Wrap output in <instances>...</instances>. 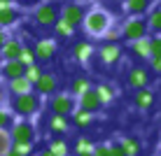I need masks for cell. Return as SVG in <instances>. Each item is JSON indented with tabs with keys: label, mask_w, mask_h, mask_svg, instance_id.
<instances>
[{
	"label": "cell",
	"mask_w": 161,
	"mask_h": 156,
	"mask_svg": "<svg viewBox=\"0 0 161 156\" xmlns=\"http://www.w3.org/2000/svg\"><path fill=\"white\" fill-rule=\"evenodd\" d=\"M82 28H84V33L89 37H103L105 33L112 28V14L101 9V7H91V9H86V14H84Z\"/></svg>",
	"instance_id": "cell-1"
},
{
	"label": "cell",
	"mask_w": 161,
	"mask_h": 156,
	"mask_svg": "<svg viewBox=\"0 0 161 156\" xmlns=\"http://www.w3.org/2000/svg\"><path fill=\"white\" fill-rule=\"evenodd\" d=\"M40 107H42V98L37 96L35 91L9 98V112L14 116H19V119H31V116H35L40 112Z\"/></svg>",
	"instance_id": "cell-2"
},
{
	"label": "cell",
	"mask_w": 161,
	"mask_h": 156,
	"mask_svg": "<svg viewBox=\"0 0 161 156\" xmlns=\"http://www.w3.org/2000/svg\"><path fill=\"white\" fill-rule=\"evenodd\" d=\"M33 19H35L37 26H42V28H54V24L61 19V9L56 3H49V0H44L35 7V12H33Z\"/></svg>",
	"instance_id": "cell-3"
},
{
	"label": "cell",
	"mask_w": 161,
	"mask_h": 156,
	"mask_svg": "<svg viewBox=\"0 0 161 156\" xmlns=\"http://www.w3.org/2000/svg\"><path fill=\"white\" fill-rule=\"evenodd\" d=\"M147 19H142V16H129V19L124 21V26H121V37L129 42H136L140 40V37H147Z\"/></svg>",
	"instance_id": "cell-4"
},
{
	"label": "cell",
	"mask_w": 161,
	"mask_h": 156,
	"mask_svg": "<svg viewBox=\"0 0 161 156\" xmlns=\"http://www.w3.org/2000/svg\"><path fill=\"white\" fill-rule=\"evenodd\" d=\"M9 140H12V144H16V142L33 144L35 142V126L31 124V119H16L12 128H9Z\"/></svg>",
	"instance_id": "cell-5"
},
{
	"label": "cell",
	"mask_w": 161,
	"mask_h": 156,
	"mask_svg": "<svg viewBox=\"0 0 161 156\" xmlns=\"http://www.w3.org/2000/svg\"><path fill=\"white\" fill-rule=\"evenodd\" d=\"M49 107H52V114H61V116H68L73 114L77 110V98L70 96L68 91L63 93H54L52 98H49Z\"/></svg>",
	"instance_id": "cell-6"
},
{
	"label": "cell",
	"mask_w": 161,
	"mask_h": 156,
	"mask_svg": "<svg viewBox=\"0 0 161 156\" xmlns=\"http://www.w3.org/2000/svg\"><path fill=\"white\" fill-rule=\"evenodd\" d=\"M84 14H86V9L82 7V5H75V3H65L63 7H61V19L68 21L73 28H80V26H82Z\"/></svg>",
	"instance_id": "cell-7"
},
{
	"label": "cell",
	"mask_w": 161,
	"mask_h": 156,
	"mask_svg": "<svg viewBox=\"0 0 161 156\" xmlns=\"http://www.w3.org/2000/svg\"><path fill=\"white\" fill-rule=\"evenodd\" d=\"M58 89V82H56V77L52 75V72H42V77L35 82V86H33V91L37 93V96H47V98H52L54 93H58L56 91Z\"/></svg>",
	"instance_id": "cell-8"
},
{
	"label": "cell",
	"mask_w": 161,
	"mask_h": 156,
	"mask_svg": "<svg viewBox=\"0 0 161 156\" xmlns=\"http://www.w3.org/2000/svg\"><path fill=\"white\" fill-rule=\"evenodd\" d=\"M126 84H129L131 89H136V91L147 89V84H149V70L142 68V65L131 68V70H129V77H126Z\"/></svg>",
	"instance_id": "cell-9"
},
{
	"label": "cell",
	"mask_w": 161,
	"mask_h": 156,
	"mask_svg": "<svg viewBox=\"0 0 161 156\" xmlns=\"http://www.w3.org/2000/svg\"><path fill=\"white\" fill-rule=\"evenodd\" d=\"M47 131L52 133L54 137H65L70 131V121L68 116H61V114H49L47 116Z\"/></svg>",
	"instance_id": "cell-10"
},
{
	"label": "cell",
	"mask_w": 161,
	"mask_h": 156,
	"mask_svg": "<svg viewBox=\"0 0 161 156\" xmlns=\"http://www.w3.org/2000/svg\"><path fill=\"white\" fill-rule=\"evenodd\" d=\"M98 58H101V63H105V65H114L121 58V47L117 42H105L103 47L98 49Z\"/></svg>",
	"instance_id": "cell-11"
},
{
	"label": "cell",
	"mask_w": 161,
	"mask_h": 156,
	"mask_svg": "<svg viewBox=\"0 0 161 156\" xmlns=\"http://www.w3.org/2000/svg\"><path fill=\"white\" fill-rule=\"evenodd\" d=\"M24 70L26 68L19 63V61H3V63H0V77H3L5 84L16 79V77H24Z\"/></svg>",
	"instance_id": "cell-12"
},
{
	"label": "cell",
	"mask_w": 161,
	"mask_h": 156,
	"mask_svg": "<svg viewBox=\"0 0 161 156\" xmlns=\"http://www.w3.org/2000/svg\"><path fill=\"white\" fill-rule=\"evenodd\" d=\"M77 107L80 110H84V112H89V114H96V112H101V107H103V103L98 100V96H96V91H86L84 96H80L77 98Z\"/></svg>",
	"instance_id": "cell-13"
},
{
	"label": "cell",
	"mask_w": 161,
	"mask_h": 156,
	"mask_svg": "<svg viewBox=\"0 0 161 156\" xmlns=\"http://www.w3.org/2000/svg\"><path fill=\"white\" fill-rule=\"evenodd\" d=\"M21 49H24V42L19 40V37H7V42L0 47V56H3V61H16L21 54Z\"/></svg>",
	"instance_id": "cell-14"
},
{
	"label": "cell",
	"mask_w": 161,
	"mask_h": 156,
	"mask_svg": "<svg viewBox=\"0 0 161 156\" xmlns=\"http://www.w3.org/2000/svg\"><path fill=\"white\" fill-rule=\"evenodd\" d=\"M33 51H35V58L37 61H52L54 54H56V42L42 37V40H37V44L33 47Z\"/></svg>",
	"instance_id": "cell-15"
},
{
	"label": "cell",
	"mask_w": 161,
	"mask_h": 156,
	"mask_svg": "<svg viewBox=\"0 0 161 156\" xmlns=\"http://www.w3.org/2000/svg\"><path fill=\"white\" fill-rule=\"evenodd\" d=\"M129 51H131L138 61H149V58H152L149 35H147V37H140V40H136V42H129Z\"/></svg>",
	"instance_id": "cell-16"
},
{
	"label": "cell",
	"mask_w": 161,
	"mask_h": 156,
	"mask_svg": "<svg viewBox=\"0 0 161 156\" xmlns=\"http://www.w3.org/2000/svg\"><path fill=\"white\" fill-rule=\"evenodd\" d=\"M21 21V9L14 7V5H9V7H3L0 9V28H12Z\"/></svg>",
	"instance_id": "cell-17"
},
{
	"label": "cell",
	"mask_w": 161,
	"mask_h": 156,
	"mask_svg": "<svg viewBox=\"0 0 161 156\" xmlns=\"http://www.w3.org/2000/svg\"><path fill=\"white\" fill-rule=\"evenodd\" d=\"M121 7H124V12L131 14V16H142L145 12H149L152 0H124Z\"/></svg>",
	"instance_id": "cell-18"
},
{
	"label": "cell",
	"mask_w": 161,
	"mask_h": 156,
	"mask_svg": "<svg viewBox=\"0 0 161 156\" xmlns=\"http://www.w3.org/2000/svg\"><path fill=\"white\" fill-rule=\"evenodd\" d=\"M7 91H9V98L24 96V93H31V91H33V84L26 79V77H16V79L7 82Z\"/></svg>",
	"instance_id": "cell-19"
},
{
	"label": "cell",
	"mask_w": 161,
	"mask_h": 156,
	"mask_svg": "<svg viewBox=\"0 0 161 156\" xmlns=\"http://www.w3.org/2000/svg\"><path fill=\"white\" fill-rule=\"evenodd\" d=\"M119 144H121V149H124L126 156H140V152H142V142L138 140V137H133V135H124L119 140Z\"/></svg>",
	"instance_id": "cell-20"
},
{
	"label": "cell",
	"mask_w": 161,
	"mask_h": 156,
	"mask_svg": "<svg viewBox=\"0 0 161 156\" xmlns=\"http://www.w3.org/2000/svg\"><path fill=\"white\" fill-rule=\"evenodd\" d=\"M91 82L86 79V77H73V82H70V89H68V93L70 96H75V98H80V96H84L86 91H91Z\"/></svg>",
	"instance_id": "cell-21"
},
{
	"label": "cell",
	"mask_w": 161,
	"mask_h": 156,
	"mask_svg": "<svg viewBox=\"0 0 161 156\" xmlns=\"http://www.w3.org/2000/svg\"><path fill=\"white\" fill-rule=\"evenodd\" d=\"M47 149H49L54 156H70V149H73V147L68 144L65 137H52L49 144H47Z\"/></svg>",
	"instance_id": "cell-22"
},
{
	"label": "cell",
	"mask_w": 161,
	"mask_h": 156,
	"mask_svg": "<svg viewBox=\"0 0 161 156\" xmlns=\"http://www.w3.org/2000/svg\"><path fill=\"white\" fill-rule=\"evenodd\" d=\"M133 103H136L138 110H149L154 105V93L149 91V89H140V91H136V96H133Z\"/></svg>",
	"instance_id": "cell-23"
},
{
	"label": "cell",
	"mask_w": 161,
	"mask_h": 156,
	"mask_svg": "<svg viewBox=\"0 0 161 156\" xmlns=\"http://www.w3.org/2000/svg\"><path fill=\"white\" fill-rule=\"evenodd\" d=\"M91 54H93V47H91V44H89L86 40L75 42V47H73V56L80 61V63H86V61L91 58Z\"/></svg>",
	"instance_id": "cell-24"
},
{
	"label": "cell",
	"mask_w": 161,
	"mask_h": 156,
	"mask_svg": "<svg viewBox=\"0 0 161 156\" xmlns=\"http://www.w3.org/2000/svg\"><path fill=\"white\" fill-rule=\"evenodd\" d=\"M93 91H96V96H98V100H101L103 105L112 103V100H114V96H117L114 86H110V84H98V86H93Z\"/></svg>",
	"instance_id": "cell-25"
},
{
	"label": "cell",
	"mask_w": 161,
	"mask_h": 156,
	"mask_svg": "<svg viewBox=\"0 0 161 156\" xmlns=\"http://www.w3.org/2000/svg\"><path fill=\"white\" fill-rule=\"evenodd\" d=\"M147 28L154 33V35H161V5L154 7L152 12L147 14Z\"/></svg>",
	"instance_id": "cell-26"
},
{
	"label": "cell",
	"mask_w": 161,
	"mask_h": 156,
	"mask_svg": "<svg viewBox=\"0 0 161 156\" xmlns=\"http://www.w3.org/2000/svg\"><path fill=\"white\" fill-rule=\"evenodd\" d=\"M70 116H73V124L77 128H89L91 121H93V114H89V112H84V110H80V107H77Z\"/></svg>",
	"instance_id": "cell-27"
},
{
	"label": "cell",
	"mask_w": 161,
	"mask_h": 156,
	"mask_svg": "<svg viewBox=\"0 0 161 156\" xmlns=\"http://www.w3.org/2000/svg\"><path fill=\"white\" fill-rule=\"evenodd\" d=\"M93 147H96V144L89 140L86 135H82V137H77V140H75V147L73 149H75V154H91Z\"/></svg>",
	"instance_id": "cell-28"
},
{
	"label": "cell",
	"mask_w": 161,
	"mask_h": 156,
	"mask_svg": "<svg viewBox=\"0 0 161 156\" xmlns=\"http://www.w3.org/2000/svg\"><path fill=\"white\" fill-rule=\"evenodd\" d=\"M54 33H56L58 37H73V35H75V28L68 24V21L58 19L56 24H54Z\"/></svg>",
	"instance_id": "cell-29"
},
{
	"label": "cell",
	"mask_w": 161,
	"mask_h": 156,
	"mask_svg": "<svg viewBox=\"0 0 161 156\" xmlns=\"http://www.w3.org/2000/svg\"><path fill=\"white\" fill-rule=\"evenodd\" d=\"M19 61L24 68H28V65H33V63H37V58H35V51H33V47H26L24 44V49H21V54H19Z\"/></svg>",
	"instance_id": "cell-30"
},
{
	"label": "cell",
	"mask_w": 161,
	"mask_h": 156,
	"mask_svg": "<svg viewBox=\"0 0 161 156\" xmlns=\"http://www.w3.org/2000/svg\"><path fill=\"white\" fill-rule=\"evenodd\" d=\"M42 72H44V70H42V65H40V63H33V65H28V68L24 70V77L31 82L33 86H35V82L42 77Z\"/></svg>",
	"instance_id": "cell-31"
},
{
	"label": "cell",
	"mask_w": 161,
	"mask_h": 156,
	"mask_svg": "<svg viewBox=\"0 0 161 156\" xmlns=\"http://www.w3.org/2000/svg\"><path fill=\"white\" fill-rule=\"evenodd\" d=\"M14 114L9 112V107H0V131H7L9 133V128H12L14 124Z\"/></svg>",
	"instance_id": "cell-32"
},
{
	"label": "cell",
	"mask_w": 161,
	"mask_h": 156,
	"mask_svg": "<svg viewBox=\"0 0 161 156\" xmlns=\"http://www.w3.org/2000/svg\"><path fill=\"white\" fill-rule=\"evenodd\" d=\"M149 49H152V58L161 56V35H152L149 37Z\"/></svg>",
	"instance_id": "cell-33"
},
{
	"label": "cell",
	"mask_w": 161,
	"mask_h": 156,
	"mask_svg": "<svg viewBox=\"0 0 161 156\" xmlns=\"http://www.w3.org/2000/svg\"><path fill=\"white\" fill-rule=\"evenodd\" d=\"M9 149H14V152L21 154V156H31V154H33V144H28V142H16V144H12Z\"/></svg>",
	"instance_id": "cell-34"
},
{
	"label": "cell",
	"mask_w": 161,
	"mask_h": 156,
	"mask_svg": "<svg viewBox=\"0 0 161 156\" xmlns=\"http://www.w3.org/2000/svg\"><path fill=\"white\" fill-rule=\"evenodd\" d=\"M9 103V91H7V84L0 82V107H7Z\"/></svg>",
	"instance_id": "cell-35"
},
{
	"label": "cell",
	"mask_w": 161,
	"mask_h": 156,
	"mask_svg": "<svg viewBox=\"0 0 161 156\" xmlns=\"http://www.w3.org/2000/svg\"><path fill=\"white\" fill-rule=\"evenodd\" d=\"M108 147H110V156H126L119 142H108Z\"/></svg>",
	"instance_id": "cell-36"
},
{
	"label": "cell",
	"mask_w": 161,
	"mask_h": 156,
	"mask_svg": "<svg viewBox=\"0 0 161 156\" xmlns=\"http://www.w3.org/2000/svg\"><path fill=\"white\" fill-rule=\"evenodd\" d=\"M105 40H108V42H114V40H117V37H121V28H110L108 33H105Z\"/></svg>",
	"instance_id": "cell-37"
},
{
	"label": "cell",
	"mask_w": 161,
	"mask_h": 156,
	"mask_svg": "<svg viewBox=\"0 0 161 156\" xmlns=\"http://www.w3.org/2000/svg\"><path fill=\"white\" fill-rule=\"evenodd\" d=\"M93 156H110V147L108 144H96V147H93Z\"/></svg>",
	"instance_id": "cell-38"
},
{
	"label": "cell",
	"mask_w": 161,
	"mask_h": 156,
	"mask_svg": "<svg viewBox=\"0 0 161 156\" xmlns=\"http://www.w3.org/2000/svg\"><path fill=\"white\" fill-rule=\"evenodd\" d=\"M149 68H152V72H159L161 75V56L159 58H149Z\"/></svg>",
	"instance_id": "cell-39"
},
{
	"label": "cell",
	"mask_w": 161,
	"mask_h": 156,
	"mask_svg": "<svg viewBox=\"0 0 161 156\" xmlns=\"http://www.w3.org/2000/svg\"><path fill=\"white\" fill-rule=\"evenodd\" d=\"M7 37H9V33L5 30V28H0V47H3V44L7 42Z\"/></svg>",
	"instance_id": "cell-40"
},
{
	"label": "cell",
	"mask_w": 161,
	"mask_h": 156,
	"mask_svg": "<svg viewBox=\"0 0 161 156\" xmlns=\"http://www.w3.org/2000/svg\"><path fill=\"white\" fill-rule=\"evenodd\" d=\"M14 3H19V5H24V7H28V5H33L35 0H14Z\"/></svg>",
	"instance_id": "cell-41"
},
{
	"label": "cell",
	"mask_w": 161,
	"mask_h": 156,
	"mask_svg": "<svg viewBox=\"0 0 161 156\" xmlns=\"http://www.w3.org/2000/svg\"><path fill=\"white\" fill-rule=\"evenodd\" d=\"M37 156H54V154H52V152H49V149H47V147H44V149H42V152H40V154H37Z\"/></svg>",
	"instance_id": "cell-42"
},
{
	"label": "cell",
	"mask_w": 161,
	"mask_h": 156,
	"mask_svg": "<svg viewBox=\"0 0 161 156\" xmlns=\"http://www.w3.org/2000/svg\"><path fill=\"white\" fill-rule=\"evenodd\" d=\"M3 156H21V154H16V152H14V149H7V152H5Z\"/></svg>",
	"instance_id": "cell-43"
},
{
	"label": "cell",
	"mask_w": 161,
	"mask_h": 156,
	"mask_svg": "<svg viewBox=\"0 0 161 156\" xmlns=\"http://www.w3.org/2000/svg\"><path fill=\"white\" fill-rule=\"evenodd\" d=\"M70 3H75V5H82V7H84V5L89 3V0H70Z\"/></svg>",
	"instance_id": "cell-44"
},
{
	"label": "cell",
	"mask_w": 161,
	"mask_h": 156,
	"mask_svg": "<svg viewBox=\"0 0 161 156\" xmlns=\"http://www.w3.org/2000/svg\"><path fill=\"white\" fill-rule=\"evenodd\" d=\"M75 156H93V152L91 154H75Z\"/></svg>",
	"instance_id": "cell-45"
},
{
	"label": "cell",
	"mask_w": 161,
	"mask_h": 156,
	"mask_svg": "<svg viewBox=\"0 0 161 156\" xmlns=\"http://www.w3.org/2000/svg\"><path fill=\"white\" fill-rule=\"evenodd\" d=\"M3 3H14V0H3Z\"/></svg>",
	"instance_id": "cell-46"
},
{
	"label": "cell",
	"mask_w": 161,
	"mask_h": 156,
	"mask_svg": "<svg viewBox=\"0 0 161 156\" xmlns=\"http://www.w3.org/2000/svg\"><path fill=\"white\" fill-rule=\"evenodd\" d=\"M157 156H161V147H159V154H157Z\"/></svg>",
	"instance_id": "cell-47"
},
{
	"label": "cell",
	"mask_w": 161,
	"mask_h": 156,
	"mask_svg": "<svg viewBox=\"0 0 161 156\" xmlns=\"http://www.w3.org/2000/svg\"><path fill=\"white\" fill-rule=\"evenodd\" d=\"M145 156H154V154H145Z\"/></svg>",
	"instance_id": "cell-48"
},
{
	"label": "cell",
	"mask_w": 161,
	"mask_h": 156,
	"mask_svg": "<svg viewBox=\"0 0 161 156\" xmlns=\"http://www.w3.org/2000/svg\"><path fill=\"white\" fill-rule=\"evenodd\" d=\"M0 63H3V56H0Z\"/></svg>",
	"instance_id": "cell-49"
},
{
	"label": "cell",
	"mask_w": 161,
	"mask_h": 156,
	"mask_svg": "<svg viewBox=\"0 0 161 156\" xmlns=\"http://www.w3.org/2000/svg\"><path fill=\"white\" fill-rule=\"evenodd\" d=\"M31 156H35V154H31Z\"/></svg>",
	"instance_id": "cell-50"
},
{
	"label": "cell",
	"mask_w": 161,
	"mask_h": 156,
	"mask_svg": "<svg viewBox=\"0 0 161 156\" xmlns=\"http://www.w3.org/2000/svg\"><path fill=\"white\" fill-rule=\"evenodd\" d=\"M159 144H161V140H159Z\"/></svg>",
	"instance_id": "cell-51"
}]
</instances>
